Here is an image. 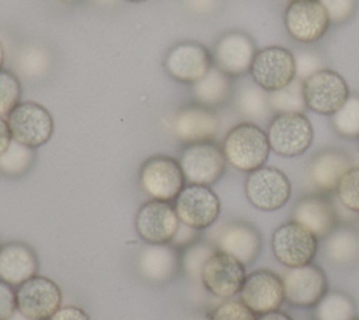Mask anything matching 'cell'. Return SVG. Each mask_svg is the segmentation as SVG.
Returning <instances> with one entry per match:
<instances>
[{
  "instance_id": "6da1fadb",
  "label": "cell",
  "mask_w": 359,
  "mask_h": 320,
  "mask_svg": "<svg viewBox=\"0 0 359 320\" xmlns=\"http://www.w3.org/2000/svg\"><path fill=\"white\" fill-rule=\"evenodd\" d=\"M222 149L227 163L244 173L265 166L271 153L266 131L248 121L234 125L226 133Z\"/></svg>"
},
{
  "instance_id": "7a4b0ae2",
  "label": "cell",
  "mask_w": 359,
  "mask_h": 320,
  "mask_svg": "<svg viewBox=\"0 0 359 320\" xmlns=\"http://www.w3.org/2000/svg\"><path fill=\"white\" fill-rule=\"evenodd\" d=\"M271 152L282 157H297L313 143L314 129L304 112L275 114L266 128Z\"/></svg>"
},
{
  "instance_id": "3957f363",
  "label": "cell",
  "mask_w": 359,
  "mask_h": 320,
  "mask_svg": "<svg viewBox=\"0 0 359 320\" xmlns=\"http://www.w3.org/2000/svg\"><path fill=\"white\" fill-rule=\"evenodd\" d=\"M178 163L187 184L208 187L223 177L227 166L222 146L213 140L185 145Z\"/></svg>"
},
{
  "instance_id": "277c9868",
  "label": "cell",
  "mask_w": 359,
  "mask_h": 320,
  "mask_svg": "<svg viewBox=\"0 0 359 320\" xmlns=\"http://www.w3.org/2000/svg\"><path fill=\"white\" fill-rule=\"evenodd\" d=\"M244 191L247 201L255 209L273 212L287 204L292 195V184L282 170L273 166H262L248 173Z\"/></svg>"
},
{
  "instance_id": "5b68a950",
  "label": "cell",
  "mask_w": 359,
  "mask_h": 320,
  "mask_svg": "<svg viewBox=\"0 0 359 320\" xmlns=\"http://www.w3.org/2000/svg\"><path fill=\"white\" fill-rule=\"evenodd\" d=\"M271 248L278 262L286 268H294L314 261L318 239L300 223L289 220L273 230Z\"/></svg>"
},
{
  "instance_id": "8992f818",
  "label": "cell",
  "mask_w": 359,
  "mask_h": 320,
  "mask_svg": "<svg viewBox=\"0 0 359 320\" xmlns=\"http://www.w3.org/2000/svg\"><path fill=\"white\" fill-rule=\"evenodd\" d=\"M6 119L13 140L32 149L43 146L53 135L55 124L50 112L34 101L20 102Z\"/></svg>"
},
{
  "instance_id": "52a82bcc",
  "label": "cell",
  "mask_w": 359,
  "mask_h": 320,
  "mask_svg": "<svg viewBox=\"0 0 359 320\" xmlns=\"http://www.w3.org/2000/svg\"><path fill=\"white\" fill-rule=\"evenodd\" d=\"M139 184L151 199L171 202L187 182L178 160L165 154H156L142 164Z\"/></svg>"
},
{
  "instance_id": "ba28073f",
  "label": "cell",
  "mask_w": 359,
  "mask_h": 320,
  "mask_svg": "<svg viewBox=\"0 0 359 320\" xmlns=\"http://www.w3.org/2000/svg\"><path fill=\"white\" fill-rule=\"evenodd\" d=\"M306 107L320 115L335 114L351 95L348 83L335 70L321 69L303 80Z\"/></svg>"
},
{
  "instance_id": "9c48e42d",
  "label": "cell",
  "mask_w": 359,
  "mask_h": 320,
  "mask_svg": "<svg viewBox=\"0 0 359 320\" xmlns=\"http://www.w3.org/2000/svg\"><path fill=\"white\" fill-rule=\"evenodd\" d=\"M174 208L181 223L205 230L219 219L222 205L210 187L187 184L174 199Z\"/></svg>"
},
{
  "instance_id": "30bf717a",
  "label": "cell",
  "mask_w": 359,
  "mask_h": 320,
  "mask_svg": "<svg viewBox=\"0 0 359 320\" xmlns=\"http://www.w3.org/2000/svg\"><path fill=\"white\" fill-rule=\"evenodd\" d=\"M250 73L252 81L268 93L283 88L296 79L294 55L283 46H265L257 51Z\"/></svg>"
},
{
  "instance_id": "8fae6325",
  "label": "cell",
  "mask_w": 359,
  "mask_h": 320,
  "mask_svg": "<svg viewBox=\"0 0 359 320\" xmlns=\"http://www.w3.org/2000/svg\"><path fill=\"white\" fill-rule=\"evenodd\" d=\"M245 276L247 272L244 264L233 255L216 250L202 268L201 284L210 295L230 299L240 293Z\"/></svg>"
},
{
  "instance_id": "7c38bea8",
  "label": "cell",
  "mask_w": 359,
  "mask_h": 320,
  "mask_svg": "<svg viewBox=\"0 0 359 320\" xmlns=\"http://www.w3.org/2000/svg\"><path fill=\"white\" fill-rule=\"evenodd\" d=\"M283 24L289 36L300 44H314L328 31L331 22L328 14L318 0L289 1Z\"/></svg>"
},
{
  "instance_id": "4fadbf2b",
  "label": "cell",
  "mask_w": 359,
  "mask_h": 320,
  "mask_svg": "<svg viewBox=\"0 0 359 320\" xmlns=\"http://www.w3.org/2000/svg\"><path fill=\"white\" fill-rule=\"evenodd\" d=\"M282 279L285 300L300 309L314 307L330 291L327 274L314 262L289 268Z\"/></svg>"
},
{
  "instance_id": "5bb4252c",
  "label": "cell",
  "mask_w": 359,
  "mask_h": 320,
  "mask_svg": "<svg viewBox=\"0 0 359 320\" xmlns=\"http://www.w3.org/2000/svg\"><path fill=\"white\" fill-rule=\"evenodd\" d=\"M17 310L34 320H48L62 307L59 285L48 276L34 275L15 289Z\"/></svg>"
},
{
  "instance_id": "9a60e30c",
  "label": "cell",
  "mask_w": 359,
  "mask_h": 320,
  "mask_svg": "<svg viewBox=\"0 0 359 320\" xmlns=\"http://www.w3.org/2000/svg\"><path fill=\"white\" fill-rule=\"evenodd\" d=\"M180 223L174 205L158 199L144 202L135 218L136 232L147 244H170Z\"/></svg>"
},
{
  "instance_id": "2e32d148",
  "label": "cell",
  "mask_w": 359,
  "mask_h": 320,
  "mask_svg": "<svg viewBox=\"0 0 359 320\" xmlns=\"http://www.w3.org/2000/svg\"><path fill=\"white\" fill-rule=\"evenodd\" d=\"M163 66L168 76L180 83L199 81L213 66L212 53L199 42H178L167 53Z\"/></svg>"
},
{
  "instance_id": "e0dca14e",
  "label": "cell",
  "mask_w": 359,
  "mask_h": 320,
  "mask_svg": "<svg viewBox=\"0 0 359 320\" xmlns=\"http://www.w3.org/2000/svg\"><path fill=\"white\" fill-rule=\"evenodd\" d=\"M255 53V42L247 32L227 31L216 41L212 58L213 65L233 79L250 72Z\"/></svg>"
},
{
  "instance_id": "ac0fdd59",
  "label": "cell",
  "mask_w": 359,
  "mask_h": 320,
  "mask_svg": "<svg viewBox=\"0 0 359 320\" xmlns=\"http://www.w3.org/2000/svg\"><path fill=\"white\" fill-rule=\"evenodd\" d=\"M238 295L257 316L278 310L285 302L283 279L271 269H255L247 274Z\"/></svg>"
},
{
  "instance_id": "d6986e66",
  "label": "cell",
  "mask_w": 359,
  "mask_h": 320,
  "mask_svg": "<svg viewBox=\"0 0 359 320\" xmlns=\"http://www.w3.org/2000/svg\"><path fill=\"white\" fill-rule=\"evenodd\" d=\"M181 268V253L172 244H147L140 248L136 269L150 285H165L175 278Z\"/></svg>"
},
{
  "instance_id": "ffe728a7",
  "label": "cell",
  "mask_w": 359,
  "mask_h": 320,
  "mask_svg": "<svg viewBox=\"0 0 359 320\" xmlns=\"http://www.w3.org/2000/svg\"><path fill=\"white\" fill-rule=\"evenodd\" d=\"M219 125L215 111L198 104L182 107L171 121L174 136L184 145L212 140L219 131Z\"/></svg>"
},
{
  "instance_id": "44dd1931",
  "label": "cell",
  "mask_w": 359,
  "mask_h": 320,
  "mask_svg": "<svg viewBox=\"0 0 359 320\" xmlns=\"http://www.w3.org/2000/svg\"><path fill=\"white\" fill-rule=\"evenodd\" d=\"M292 220L309 229L317 239H325L338 226V213L327 195L309 194L293 206Z\"/></svg>"
},
{
  "instance_id": "7402d4cb",
  "label": "cell",
  "mask_w": 359,
  "mask_h": 320,
  "mask_svg": "<svg viewBox=\"0 0 359 320\" xmlns=\"http://www.w3.org/2000/svg\"><path fill=\"white\" fill-rule=\"evenodd\" d=\"M262 248L261 232L251 223L236 220L226 226L217 239V250H222L241 264H252Z\"/></svg>"
},
{
  "instance_id": "603a6c76",
  "label": "cell",
  "mask_w": 359,
  "mask_h": 320,
  "mask_svg": "<svg viewBox=\"0 0 359 320\" xmlns=\"http://www.w3.org/2000/svg\"><path fill=\"white\" fill-rule=\"evenodd\" d=\"M39 261L35 251L22 241H8L0 246V279L11 286H20L38 274Z\"/></svg>"
},
{
  "instance_id": "cb8c5ba5",
  "label": "cell",
  "mask_w": 359,
  "mask_h": 320,
  "mask_svg": "<svg viewBox=\"0 0 359 320\" xmlns=\"http://www.w3.org/2000/svg\"><path fill=\"white\" fill-rule=\"evenodd\" d=\"M351 157L339 149H324L316 153L309 163V177L323 192L337 189L344 174L351 168Z\"/></svg>"
},
{
  "instance_id": "d4e9b609",
  "label": "cell",
  "mask_w": 359,
  "mask_h": 320,
  "mask_svg": "<svg viewBox=\"0 0 359 320\" xmlns=\"http://www.w3.org/2000/svg\"><path fill=\"white\" fill-rule=\"evenodd\" d=\"M324 257L332 265L339 268H351L359 264V230L338 225L324 239Z\"/></svg>"
},
{
  "instance_id": "484cf974",
  "label": "cell",
  "mask_w": 359,
  "mask_h": 320,
  "mask_svg": "<svg viewBox=\"0 0 359 320\" xmlns=\"http://www.w3.org/2000/svg\"><path fill=\"white\" fill-rule=\"evenodd\" d=\"M191 94L198 105L215 109L231 98L233 80L213 65L199 81L191 84Z\"/></svg>"
},
{
  "instance_id": "4316f807",
  "label": "cell",
  "mask_w": 359,
  "mask_h": 320,
  "mask_svg": "<svg viewBox=\"0 0 359 320\" xmlns=\"http://www.w3.org/2000/svg\"><path fill=\"white\" fill-rule=\"evenodd\" d=\"M236 107L248 122L264 121L272 112L268 100V91L258 84H244L236 94Z\"/></svg>"
},
{
  "instance_id": "83f0119b",
  "label": "cell",
  "mask_w": 359,
  "mask_h": 320,
  "mask_svg": "<svg viewBox=\"0 0 359 320\" xmlns=\"http://www.w3.org/2000/svg\"><path fill=\"white\" fill-rule=\"evenodd\" d=\"M356 317L353 299L342 291H328L314 306L316 320H355Z\"/></svg>"
},
{
  "instance_id": "f1b7e54d",
  "label": "cell",
  "mask_w": 359,
  "mask_h": 320,
  "mask_svg": "<svg viewBox=\"0 0 359 320\" xmlns=\"http://www.w3.org/2000/svg\"><path fill=\"white\" fill-rule=\"evenodd\" d=\"M269 107L275 114L280 112H304L306 101L303 95V80L294 79L283 88L268 93Z\"/></svg>"
},
{
  "instance_id": "f546056e",
  "label": "cell",
  "mask_w": 359,
  "mask_h": 320,
  "mask_svg": "<svg viewBox=\"0 0 359 320\" xmlns=\"http://www.w3.org/2000/svg\"><path fill=\"white\" fill-rule=\"evenodd\" d=\"M34 160L35 152L32 147L13 140L7 150L0 156V173L8 177L24 175L31 168Z\"/></svg>"
},
{
  "instance_id": "4dcf8cb0",
  "label": "cell",
  "mask_w": 359,
  "mask_h": 320,
  "mask_svg": "<svg viewBox=\"0 0 359 320\" xmlns=\"http://www.w3.org/2000/svg\"><path fill=\"white\" fill-rule=\"evenodd\" d=\"M334 131L346 139L359 138V94H351L344 105L331 115Z\"/></svg>"
},
{
  "instance_id": "1f68e13d",
  "label": "cell",
  "mask_w": 359,
  "mask_h": 320,
  "mask_svg": "<svg viewBox=\"0 0 359 320\" xmlns=\"http://www.w3.org/2000/svg\"><path fill=\"white\" fill-rule=\"evenodd\" d=\"M17 67L25 77L41 79L50 69V56L42 46L29 45L18 53Z\"/></svg>"
},
{
  "instance_id": "d6a6232c",
  "label": "cell",
  "mask_w": 359,
  "mask_h": 320,
  "mask_svg": "<svg viewBox=\"0 0 359 320\" xmlns=\"http://www.w3.org/2000/svg\"><path fill=\"white\" fill-rule=\"evenodd\" d=\"M217 248L206 241L198 240L188 247L182 248L181 253V269L192 281H201V272L206 260Z\"/></svg>"
},
{
  "instance_id": "836d02e7",
  "label": "cell",
  "mask_w": 359,
  "mask_h": 320,
  "mask_svg": "<svg viewBox=\"0 0 359 320\" xmlns=\"http://www.w3.org/2000/svg\"><path fill=\"white\" fill-rule=\"evenodd\" d=\"M335 192L344 208L359 213V167H351L344 174Z\"/></svg>"
},
{
  "instance_id": "e575fe53",
  "label": "cell",
  "mask_w": 359,
  "mask_h": 320,
  "mask_svg": "<svg viewBox=\"0 0 359 320\" xmlns=\"http://www.w3.org/2000/svg\"><path fill=\"white\" fill-rule=\"evenodd\" d=\"M21 83L8 70H0V116H6L20 104Z\"/></svg>"
},
{
  "instance_id": "d590c367",
  "label": "cell",
  "mask_w": 359,
  "mask_h": 320,
  "mask_svg": "<svg viewBox=\"0 0 359 320\" xmlns=\"http://www.w3.org/2000/svg\"><path fill=\"white\" fill-rule=\"evenodd\" d=\"M209 320H257V314L240 299L230 298L212 310Z\"/></svg>"
},
{
  "instance_id": "8d00e7d4",
  "label": "cell",
  "mask_w": 359,
  "mask_h": 320,
  "mask_svg": "<svg viewBox=\"0 0 359 320\" xmlns=\"http://www.w3.org/2000/svg\"><path fill=\"white\" fill-rule=\"evenodd\" d=\"M325 8L330 22L341 25L353 18L359 8V0H318Z\"/></svg>"
},
{
  "instance_id": "74e56055",
  "label": "cell",
  "mask_w": 359,
  "mask_h": 320,
  "mask_svg": "<svg viewBox=\"0 0 359 320\" xmlns=\"http://www.w3.org/2000/svg\"><path fill=\"white\" fill-rule=\"evenodd\" d=\"M296 65V77L304 80L316 72L324 69V60L320 53L311 49H299L293 52Z\"/></svg>"
},
{
  "instance_id": "f35d334b",
  "label": "cell",
  "mask_w": 359,
  "mask_h": 320,
  "mask_svg": "<svg viewBox=\"0 0 359 320\" xmlns=\"http://www.w3.org/2000/svg\"><path fill=\"white\" fill-rule=\"evenodd\" d=\"M17 310L14 286L0 279V320H7Z\"/></svg>"
},
{
  "instance_id": "ab89813d",
  "label": "cell",
  "mask_w": 359,
  "mask_h": 320,
  "mask_svg": "<svg viewBox=\"0 0 359 320\" xmlns=\"http://www.w3.org/2000/svg\"><path fill=\"white\" fill-rule=\"evenodd\" d=\"M199 232L201 230H196V229L189 227L184 223H180L178 230H177V233H175V236H174V239L171 240L170 244H172L175 248H185L189 244L199 240Z\"/></svg>"
},
{
  "instance_id": "60d3db41",
  "label": "cell",
  "mask_w": 359,
  "mask_h": 320,
  "mask_svg": "<svg viewBox=\"0 0 359 320\" xmlns=\"http://www.w3.org/2000/svg\"><path fill=\"white\" fill-rule=\"evenodd\" d=\"M48 320H90V316L84 309L73 305L59 307Z\"/></svg>"
},
{
  "instance_id": "b9f144b4",
  "label": "cell",
  "mask_w": 359,
  "mask_h": 320,
  "mask_svg": "<svg viewBox=\"0 0 359 320\" xmlns=\"http://www.w3.org/2000/svg\"><path fill=\"white\" fill-rule=\"evenodd\" d=\"M191 10L198 14H208L216 10L217 0H188Z\"/></svg>"
},
{
  "instance_id": "7bdbcfd3",
  "label": "cell",
  "mask_w": 359,
  "mask_h": 320,
  "mask_svg": "<svg viewBox=\"0 0 359 320\" xmlns=\"http://www.w3.org/2000/svg\"><path fill=\"white\" fill-rule=\"evenodd\" d=\"M13 142V136L4 116H0V156L7 150L10 143Z\"/></svg>"
},
{
  "instance_id": "ee69618b",
  "label": "cell",
  "mask_w": 359,
  "mask_h": 320,
  "mask_svg": "<svg viewBox=\"0 0 359 320\" xmlns=\"http://www.w3.org/2000/svg\"><path fill=\"white\" fill-rule=\"evenodd\" d=\"M257 320H294V319H293L292 316H289L287 313L280 312V310L278 309V310L268 312V313H264V314L257 316Z\"/></svg>"
},
{
  "instance_id": "f6af8a7d",
  "label": "cell",
  "mask_w": 359,
  "mask_h": 320,
  "mask_svg": "<svg viewBox=\"0 0 359 320\" xmlns=\"http://www.w3.org/2000/svg\"><path fill=\"white\" fill-rule=\"evenodd\" d=\"M7 320H34V319H29V317H27V316H24L22 313H20L18 310H15Z\"/></svg>"
},
{
  "instance_id": "bcb514c9",
  "label": "cell",
  "mask_w": 359,
  "mask_h": 320,
  "mask_svg": "<svg viewBox=\"0 0 359 320\" xmlns=\"http://www.w3.org/2000/svg\"><path fill=\"white\" fill-rule=\"evenodd\" d=\"M3 63H4V49H3V46H1V44H0V70H1Z\"/></svg>"
},
{
  "instance_id": "7dc6e473",
  "label": "cell",
  "mask_w": 359,
  "mask_h": 320,
  "mask_svg": "<svg viewBox=\"0 0 359 320\" xmlns=\"http://www.w3.org/2000/svg\"><path fill=\"white\" fill-rule=\"evenodd\" d=\"M98 3H101V4H111V3H114L115 0H97Z\"/></svg>"
},
{
  "instance_id": "c3c4849f",
  "label": "cell",
  "mask_w": 359,
  "mask_h": 320,
  "mask_svg": "<svg viewBox=\"0 0 359 320\" xmlns=\"http://www.w3.org/2000/svg\"><path fill=\"white\" fill-rule=\"evenodd\" d=\"M125 1H129V3H142V1H146V0H125Z\"/></svg>"
},
{
  "instance_id": "681fc988",
  "label": "cell",
  "mask_w": 359,
  "mask_h": 320,
  "mask_svg": "<svg viewBox=\"0 0 359 320\" xmlns=\"http://www.w3.org/2000/svg\"><path fill=\"white\" fill-rule=\"evenodd\" d=\"M62 1H65V3H77L80 0H62Z\"/></svg>"
},
{
  "instance_id": "f907efd6",
  "label": "cell",
  "mask_w": 359,
  "mask_h": 320,
  "mask_svg": "<svg viewBox=\"0 0 359 320\" xmlns=\"http://www.w3.org/2000/svg\"><path fill=\"white\" fill-rule=\"evenodd\" d=\"M355 320H359V317H356V319H355Z\"/></svg>"
},
{
  "instance_id": "816d5d0a",
  "label": "cell",
  "mask_w": 359,
  "mask_h": 320,
  "mask_svg": "<svg viewBox=\"0 0 359 320\" xmlns=\"http://www.w3.org/2000/svg\"><path fill=\"white\" fill-rule=\"evenodd\" d=\"M290 1H293V0H290Z\"/></svg>"
},
{
  "instance_id": "f5cc1de1",
  "label": "cell",
  "mask_w": 359,
  "mask_h": 320,
  "mask_svg": "<svg viewBox=\"0 0 359 320\" xmlns=\"http://www.w3.org/2000/svg\"><path fill=\"white\" fill-rule=\"evenodd\" d=\"M358 139H359V138H358Z\"/></svg>"
}]
</instances>
